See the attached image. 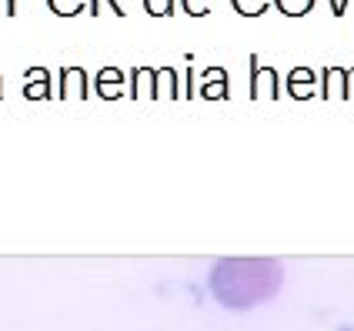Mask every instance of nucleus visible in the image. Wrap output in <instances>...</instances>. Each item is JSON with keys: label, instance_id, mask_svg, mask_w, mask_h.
Instances as JSON below:
<instances>
[{"label": "nucleus", "instance_id": "obj_5", "mask_svg": "<svg viewBox=\"0 0 354 331\" xmlns=\"http://www.w3.org/2000/svg\"><path fill=\"white\" fill-rule=\"evenodd\" d=\"M158 74L160 71H151V67H138L134 71V98H158Z\"/></svg>", "mask_w": 354, "mask_h": 331}, {"label": "nucleus", "instance_id": "obj_4", "mask_svg": "<svg viewBox=\"0 0 354 331\" xmlns=\"http://www.w3.org/2000/svg\"><path fill=\"white\" fill-rule=\"evenodd\" d=\"M120 91H124V74H120L118 67H104L97 74V94L104 100H114V98H120Z\"/></svg>", "mask_w": 354, "mask_h": 331}, {"label": "nucleus", "instance_id": "obj_1", "mask_svg": "<svg viewBox=\"0 0 354 331\" xmlns=\"http://www.w3.org/2000/svg\"><path fill=\"white\" fill-rule=\"evenodd\" d=\"M207 288L221 308L251 312L281 294L284 265L277 258H221L207 271Z\"/></svg>", "mask_w": 354, "mask_h": 331}, {"label": "nucleus", "instance_id": "obj_8", "mask_svg": "<svg viewBox=\"0 0 354 331\" xmlns=\"http://www.w3.org/2000/svg\"><path fill=\"white\" fill-rule=\"evenodd\" d=\"M144 7H147V14H151V17H171L174 0H144Z\"/></svg>", "mask_w": 354, "mask_h": 331}, {"label": "nucleus", "instance_id": "obj_12", "mask_svg": "<svg viewBox=\"0 0 354 331\" xmlns=\"http://www.w3.org/2000/svg\"><path fill=\"white\" fill-rule=\"evenodd\" d=\"M17 3L20 0H7V17H14V14H17ZM24 3H27V0H24Z\"/></svg>", "mask_w": 354, "mask_h": 331}, {"label": "nucleus", "instance_id": "obj_10", "mask_svg": "<svg viewBox=\"0 0 354 331\" xmlns=\"http://www.w3.org/2000/svg\"><path fill=\"white\" fill-rule=\"evenodd\" d=\"M207 3H211V0H184V10L201 17V14H207Z\"/></svg>", "mask_w": 354, "mask_h": 331}, {"label": "nucleus", "instance_id": "obj_9", "mask_svg": "<svg viewBox=\"0 0 354 331\" xmlns=\"http://www.w3.org/2000/svg\"><path fill=\"white\" fill-rule=\"evenodd\" d=\"M234 7L241 14H261L268 7V0H234Z\"/></svg>", "mask_w": 354, "mask_h": 331}, {"label": "nucleus", "instance_id": "obj_3", "mask_svg": "<svg viewBox=\"0 0 354 331\" xmlns=\"http://www.w3.org/2000/svg\"><path fill=\"white\" fill-rule=\"evenodd\" d=\"M20 91H24L27 100H50V71L47 67H30Z\"/></svg>", "mask_w": 354, "mask_h": 331}, {"label": "nucleus", "instance_id": "obj_13", "mask_svg": "<svg viewBox=\"0 0 354 331\" xmlns=\"http://www.w3.org/2000/svg\"><path fill=\"white\" fill-rule=\"evenodd\" d=\"M0 98H3V84H0Z\"/></svg>", "mask_w": 354, "mask_h": 331}, {"label": "nucleus", "instance_id": "obj_11", "mask_svg": "<svg viewBox=\"0 0 354 331\" xmlns=\"http://www.w3.org/2000/svg\"><path fill=\"white\" fill-rule=\"evenodd\" d=\"M104 3H107V7H114V14H118V17H120L118 0H91V14H94V17H100V10H104Z\"/></svg>", "mask_w": 354, "mask_h": 331}, {"label": "nucleus", "instance_id": "obj_6", "mask_svg": "<svg viewBox=\"0 0 354 331\" xmlns=\"http://www.w3.org/2000/svg\"><path fill=\"white\" fill-rule=\"evenodd\" d=\"M204 98H227V87H224V71L211 67L204 74Z\"/></svg>", "mask_w": 354, "mask_h": 331}, {"label": "nucleus", "instance_id": "obj_2", "mask_svg": "<svg viewBox=\"0 0 354 331\" xmlns=\"http://www.w3.org/2000/svg\"><path fill=\"white\" fill-rule=\"evenodd\" d=\"M87 98V74L80 67L60 71V100H84Z\"/></svg>", "mask_w": 354, "mask_h": 331}, {"label": "nucleus", "instance_id": "obj_7", "mask_svg": "<svg viewBox=\"0 0 354 331\" xmlns=\"http://www.w3.org/2000/svg\"><path fill=\"white\" fill-rule=\"evenodd\" d=\"M47 7H50L57 17H77L80 10L87 7V0H47Z\"/></svg>", "mask_w": 354, "mask_h": 331}]
</instances>
